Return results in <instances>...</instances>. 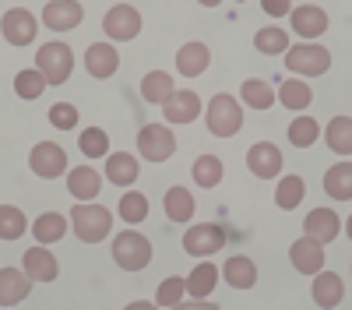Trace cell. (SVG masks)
I'll use <instances>...</instances> for the list:
<instances>
[{"mask_svg": "<svg viewBox=\"0 0 352 310\" xmlns=\"http://www.w3.org/2000/svg\"><path fill=\"white\" fill-rule=\"evenodd\" d=\"M71 222H74L78 240L99 243V240H106V233H109L113 215H109V208H102V205H78V208H71Z\"/></svg>", "mask_w": 352, "mask_h": 310, "instance_id": "obj_1", "label": "cell"}, {"mask_svg": "<svg viewBox=\"0 0 352 310\" xmlns=\"http://www.w3.org/2000/svg\"><path fill=\"white\" fill-rule=\"evenodd\" d=\"M36 64H39V71L50 85H64L74 71V53H71L67 43H46V46H39Z\"/></svg>", "mask_w": 352, "mask_h": 310, "instance_id": "obj_2", "label": "cell"}, {"mask_svg": "<svg viewBox=\"0 0 352 310\" xmlns=\"http://www.w3.org/2000/svg\"><path fill=\"white\" fill-rule=\"evenodd\" d=\"M243 127V109L232 96H215L208 102V131L215 137H232Z\"/></svg>", "mask_w": 352, "mask_h": 310, "instance_id": "obj_3", "label": "cell"}, {"mask_svg": "<svg viewBox=\"0 0 352 310\" xmlns=\"http://www.w3.org/2000/svg\"><path fill=\"white\" fill-rule=\"evenodd\" d=\"M113 261L127 268V272H138L152 261V243L148 236H141V233H120L113 240Z\"/></svg>", "mask_w": 352, "mask_h": 310, "instance_id": "obj_4", "label": "cell"}, {"mask_svg": "<svg viewBox=\"0 0 352 310\" xmlns=\"http://www.w3.org/2000/svg\"><path fill=\"white\" fill-rule=\"evenodd\" d=\"M285 60H289V71H296V74H303V78H320V74L331 67V53H328L324 46L303 43V46L285 49Z\"/></svg>", "mask_w": 352, "mask_h": 310, "instance_id": "obj_5", "label": "cell"}, {"mask_svg": "<svg viewBox=\"0 0 352 310\" xmlns=\"http://www.w3.org/2000/svg\"><path fill=\"white\" fill-rule=\"evenodd\" d=\"M138 152L148 159V162H166L173 152H176V137L169 127H159V124H148L138 131Z\"/></svg>", "mask_w": 352, "mask_h": 310, "instance_id": "obj_6", "label": "cell"}, {"mask_svg": "<svg viewBox=\"0 0 352 310\" xmlns=\"http://www.w3.org/2000/svg\"><path fill=\"white\" fill-rule=\"evenodd\" d=\"M226 247V230L215 222H201V225H190L187 236H184V250L194 254V258H208V254L222 250Z\"/></svg>", "mask_w": 352, "mask_h": 310, "instance_id": "obj_7", "label": "cell"}, {"mask_svg": "<svg viewBox=\"0 0 352 310\" xmlns=\"http://www.w3.org/2000/svg\"><path fill=\"white\" fill-rule=\"evenodd\" d=\"M28 166H32L36 177L53 180L67 169V152L60 145H53V141H39V145L32 148V155H28Z\"/></svg>", "mask_w": 352, "mask_h": 310, "instance_id": "obj_8", "label": "cell"}, {"mask_svg": "<svg viewBox=\"0 0 352 310\" xmlns=\"http://www.w3.org/2000/svg\"><path fill=\"white\" fill-rule=\"evenodd\" d=\"M102 28H106V36L116 39V43H127L141 32V14L131 8V4H116L109 8V14L102 18Z\"/></svg>", "mask_w": 352, "mask_h": 310, "instance_id": "obj_9", "label": "cell"}, {"mask_svg": "<svg viewBox=\"0 0 352 310\" xmlns=\"http://www.w3.org/2000/svg\"><path fill=\"white\" fill-rule=\"evenodd\" d=\"M247 166H250L254 177L272 180L282 169V152L272 145V141H257V145H250V152H247Z\"/></svg>", "mask_w": 352, "mask_h": 310, "instance_id": "obj_10", "label": "cell"}, {"mask_svg": "<svg viewBox=\"0 0 352 310\" xmlns=\"http://www.w3.org/2000/svg\"><path fill=\"white\" fill-rule=\"evenodd\" d=\"M85 18L81 4H74V0H50V4L43 8V21L53 28V32H71V28H78Z\"/></svg>", "mask_w": 352, "mask_h": 310, "instance_id": "obj_11", "label": "cell"}, {"mask_svg": "<svg viewBox=\"0 0 352 310\" xmlns=\"http://www.w3.org/2000/svg\"><path fill=\"white\" fill-rule=\"evenodd\" d=\"M4 39L11 46H28L36 43V18L28 14L25 8H11L4 14Z\"/></svg>", "mask_w": 352, "mask_h": 310, "instance_id": "obj_12", "label": "cell"}, {"mask_svg": "<svg viewBox=\"0 0 352 310\" xmlns=\"http://www.w3.org/2000/svg\"><path fill=\"white\" fill-rule=\"evenodd\" d=\"M85 67L92 78H109L116 67H120V53H116V46L109 43H92L85 53Z\"/></svg>", "mask_w": 352, "mask_h": 310, "instance_id": "obj_13", "label": "cell"}, {"mask_svg": "<svg viewBox=\"0 0 352 310\" xmlns=\"http://www.w3.org/2000/svg\"><path fill=\"white\" fill-rule=\"evenodd\" d=\"M289 254H292V265H296V272H303V275H317V268H324V243H317V240H310V236L296 240Z\"/></svg>", "mask_w": 352, "mask_h": 310, "instance_id": "obj_14", "label": "cell"}, {"mask_svg": "<svg viewBox=\"0 0 352 310\" xmlns=\"http://www.w3.org/2000/svg\"><path fill=\"white\" fill-rule=\"evenodd\" d=\"M303 230H307V236H310V240L328 243V240H335V236H338L342 222H338V215H335L331 208H314V212L303 219Z\"/></svg>", "mask_w": 352, "mask_h": 310, "instance_id": "obj_15", "label": "cell"}, {"mask_svg": "<svg viewBox=\"0 0 352 310\" xmlns=\"http://www.w3.org/2000/svg\"><path fill=\"white\" fill-rule=\"evenodd\" d=\"M208 64H212V53H208V46H204V43H184L180 53H176V71L187 74V78L204 74V71H208Z\"/></svg>", "mask_w": 352, "mask_h": 310, "instance_id": "obj_16", "label": "cell"}, {"mask_svg": "<svg viewBox=\"0 0 352 310\" xmlns=\"http://www.w3.org/2000/svg\"><path fill=\"white\" fill-rule=\"evenodd\" d=\"M292 28H296V36H303V39H317L328 28L324 8H314V4L296 8V11H292Z\"/></svg>", "mask_w": 352, "mask_h": 310, "instance_id": "obj_17", "label": "cell"}, {"mask_svg": "<svg viewBox=\"0 0 352 310\" xmlns=\"http://www.w3.org/2000/svg\"><path fill=\"white\" fill-rule=\"evenodd\" d=\"M162 109H166L169 124H190V120H197V113H201V99L194 92H173V99L162 102Z\"/></svg>", "mask_w": 352, "mask_h": 310, "instance_id": "obj_18", "label": "cell"}, {"mask_svg": "<svg viewBox=\"0 0 352 310\" xmlns=\"http://www.w3.org/2000/svg\"><path fill=\"white\" fill-rule=\"evenodd\" d=\"M67 190L74 197H81V201H88V197H96L102 190V180L92 166H74L71 173H67Z\"/></svg>", "mask_w": 352, "mask_h": 310, "instance_id": "obj_19", "label": "cell"}, {"mask_svg": "<svg viewBox=\"0 0 352 310\" xmlns=\"http://www.w3.org/2000/svg\"><path fill=\"white\" fill-rule=\"evenodd\" d=\"M25 272L32 275L36 282H53L56 272H60V265H56V258L46 250V247H32L25 254Z\"/></svg>", "mask_w": 352, "mask_h": 310, "instance_id": "obj_20", "label": "cell"}, {"mask_svg": "<svg viewBox=\"0 0 352 310\" xmlns=\"http://www.w3.org/2000/svg\"><path fill=\"white\" fill-rule=\"evenodd\" d=\"M28 278L32 275H21L18 268H4L0 272V303L4 307H14L28 296Z\"/></svg>", "mask_w": 352, "mask_h": 310, "instance_id": "obj_21", "label": "cell"}, {"mask_svg": "<svg viewBox=\"0 0 352 310\" xmlns=\"http://www.w3.org/2000/svg\"><path fill=\"white\" fill-rule=\"evenodd\" d=\"M106 177H109V184H116V187L134 184V180H138V159L127 155V152L106 155Z\"/></svg>", "mask_w": 352, "mask_h": 310, "instance_id": "obj_22", "label": "cell"}, {"mask_svg": "<svg viewBox=\"0 0 352 310\" xmlns=\"http://www.w3.org/2000/svg\"><path fill=\"white\" fill-rule=\"evenodd\" d=\"M314 303L317 307H338L342 303V278L335 272H317V278H314Z\"/></svg>", "mask_w": 352, "mask_h": 310, "instance_id": "obj_23", "label": "cell"}, {"mask_svg": "<svg viewBox=\"0 0 352 310\" xmlns=\"http://www.w3.org/2000/svg\"><path fill=\"white\" fill-rule=\"evenodd\" d=\"M222 272H226V282L232 289H250L257 282V268H254L250 258H243V254H240V258H229Z\"/></svg>", "mask_w": 352, "mask_h": 310, "instance_id": "obj_24", "label": "cell"}, {"mask_svg": "<svg viewBox=\"0 0 352 310\" xmlns=\"http://www.w3.org/2000/svg\"><path fill=\"white\" fill-rule=\"evenodd\" d=\"M324 190L335 197V201H349V197H352V166H349V159L328 169V177H324Z\"/></svg>", "mask_w": 352, "mask_h": 310, "instance_id": "obj_25", "label": "cell"}, {"mask_svg": "<svg viewBox=\"0 0 352 310\" xmlns=\"http://www.w3.org/2000/svg\"><path fill=\"white\" fill-rule=\"evenodd\" d=\"M141 96H144V102H169L173 99V78L166 71H148L141 81Z\"/></svg>", "mask_w": 352, "mask_h": 310, "instance_id": "obj_26", "label": "cell"}, {"mask_svg": "<svg viewBox=\"0 0 352 310\" xmlns=\"http://www.w3.org/2000/svg\"><path fill=\"white\" fill-rule=\"evenodd\" d=\"M194 184L197 187H204V190H212V187H219L222 184V159L219 155H197V162H194Z\"/></svg>", "mask_w": 352, "mask_h": 310, "instance_id": "obj_27", "label": "cell"}, {"mask_svg": "<svg viewBox=\"0 0 352 310\" xmlns=\"http://www.w3.org/2000/svg\"><path fill=\"white\" fill-rule=\"evenodd\" d=\"M32 233H36V240H39V243H56V240H64L67 222H64V215H60V212H46V215H39V219H36Z\"/></svg>", "mask_w": 352, "mask_h": 310, "instance_id": "obj_28", "label": "cell"}, {"mask_svg": "<svg viewBox=\"0 0 352 310\" xmlns=\"http://www.w3.org/2000/svg\"><path fill=\"white\" fill-rule=\"evenodd\" d=\"M166 215H169L173 222H187V219L194 215V197H190V190L169 187V190H166Z\"/></svg>", "mask_w": 352, "mask_h": 310, "instance_id": "obj_29", "label": "cell"}, {"mask_svg": "<svg viewBox=\"0 0 352 310\" xmlns=\"http://www.w3.org/2000/svg\"><path fill=\"white\" fill-rule=\"evenodd\" d=\"M303 194H307V184H303L296 173H289V177L278 184V190H275V205L285 208V212H292V208L303 201Z\"/></svg>", "mask_w": 352, "mask_h": 310, "instance_id": "obj_30", "label": "cell"}, {"mask_svg": "<svg viewBox=\"0 0 352 310\" xmlns=\"http://www.w3.org/2000/svg\"><path fill=\"white\" fill-rule=\"evenodd\" d=\"M215 282H219V268L204 261V265H197V268L190 272V278H187V293H190V296H212Z\"/></svg>", "mask_w": 352, "mask_h": 310, "instance_id": "obj_31", "label": "cell"}, {"mask_svg": "<svg viewBox=\"0 0 352 310\" xmlns=\"http://www.w3.org/2000/svg\"><path fill=\"white\" fill-rule=\"evenodd\" d=\"M310 99H314L310 85H307V81H296V78H289V81L282 85V92H278V102H282L285 109H307Z\"/></svg>", "mask_w": 352, "mask_h": 310, "instance_id": "obj_32", "label": "cell"}, {"mask_svg": "<svg viewBox=\"0 0 352 310\" xmlns=\"http://www.w3.org/2000/svg\"><path fill=\"white\" fill-rule=\"evenodd\" d=\"M46 85H50V81H46L43 71H36V67H28V71H18V74H14V92H18L21 99H39Z\"/></svg>", "mask_w": 352, "mask_h": 310, "instance_id": "obj_33", "label": "cell"}, {"mask_svg": "<svg viewBox=\"0 0 352 310\" xmlns=\"http://www.w3.org/2000/svg\"><path fill=\"white\" fill-rule=\"evenodd\" d=\"M328 145L338 152V155H349L352 152V120L349 117H335L328 124Z\"/></svg>", "mask_w": 352, "mask_h": 310, "instance_id": "obj_34", "label": "cell"}, {"mask_svg": "<svg viewBox=\"0 0 352 310\" xmlns=\"http://www.w3.org/2000/svg\"><path fill=\"white\" fill-rule=\"evenodd\" d=\"M78 145L88 159H99V155H109V137L102 127H85L81 137H78Z\"/></svg>", "mask_w": 352, "mask_h": 310, "instance_id": "obj_35", "label": "cell"}, {"mask_svg": "<svg viewBox=\"0 0 352 310\" xmlns=\"http://www.w3.org/2000/svg\"><path fill=\"white\" fill-rule=\"evenodd\" d=\"M240 96L254 106V109H268L272 102H275V92H272V85L268 81H257V78H250V81H243V89H240Z\"/></svg>", "mask_w": 352, "mask_h": 310, "instance_id": "obj_36", "label": "cell"}, {"mask_svg": "<svg viewBox=\"0 0 352 310\" xmlns=\"http://www.w3.org/2000/svg\"><path fill=\"white\" fill-rule=\"evenodd\" d=\"M317 120L310 117H300V120H292L289 124V145H296V148H310L314 141H317Z\"/></svg>", "mask_w": 352, "mask_h": 310, "instance_id": "obj_37", "label": "cell"}, {"mask_svg": "<svg viewBox=\"0 0 352 310\" xmlns=\"http://www.w3.org/2000/svg\"><path fill=\"white\" fill-rule=\"evenodd\" d=\"M254 46H257L261 53L275 56V53H285V49H289V36L282 32V28H261V32L254 36Z\"/></svg>", "mask_w": 352, "mask_h": 310, "instance_id": "obj_38", "label": "cell"}, {"mask_svg": "<svg viewBox=\"0 0 352 310\" xmlns=\"http://www.w3.org/2000/svg\"><path fill=\"white\" fill-rule=\"evenodd\" d=\"M144 215H148V197L138 194V190H127L120 197V219L124 222H141Z\"/></svg>", "mask_w": 352, "mask_h": 310, "instance_id": "obj_39", "label": "cell"}, {"mask_svg": "<svg viewBox=\"0 0 352 310\" xmlns=\"http://www.w3.org/2000/svg\"><path fill=\"white\" fill-rule=\"evenodd\" d=\"M25 233V215L14 205L0 208V240H18Z\"/></svg>", "mask_w": 352, "mask_h": 310, "instance_id": "obj_40", "label": "cell"}, {"mask_svg": "<svg viewBox=\"0 0 352 310\" xmlns=\"http://www.w3.org/2000/svg\"><path fill=\"white\" fill-rule=\"evenodd\" d=\"M184 293H187V282L184 278H166L162 286H159V293H155V300H159V307H176L184 300Z\"/></svg>", "mask_w": 352, "mask_h": 310, "instance_id": "obj_41", "label": "cell"}, {"mask_svg": "<svg viewBox=\"0 0 352 310\" xmlns=\"http://www.w3.org/2000/svg\"><path fill=\"white\" fill-rule=\"evenodd\" d=\"M78 124V109L71 106V102H56V106H50V127H56V131H71Z\"/></svg>", "mask_w": 352, "mask_h": 310, "instance_id": "obj_42", "label": "cell"}, {"mask_svg": "<svg viewBox=\"0 0 352 310\" xmlns=\"http://www.w3.org/2000/svg\"><path fill=\"white\" fill-rule=\"evenodd\" d=\"M264 11L282 18V14H289V0H264Z\"/></svg>", "mask_w": 352, "mask_h": 310, "instance_id": "obj_43", "label": "cell"}]
</instances>
